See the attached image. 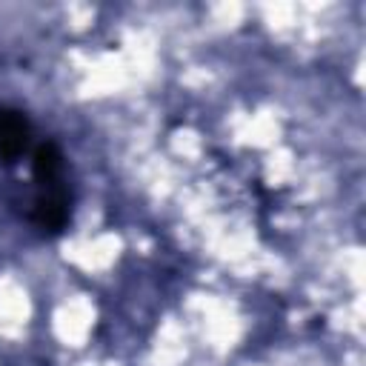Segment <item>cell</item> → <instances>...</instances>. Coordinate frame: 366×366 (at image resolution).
Listing matches in <instances>:
<instances>
[{"instance_id": "1", "label": "cell", "mask_w": 366, "mask_h": 366, "mask_svg": "<svg viewBox=\"0 0 366 366\" xmlns=\"http://www.w3.org/2000/svg\"><path fill=\"white\" fill-rule=\"evenodd\" d=\"M29 143V120L17 109L0 106V160H14Z\"/></svg>"}, {"instance_id": "2", "label": "cell", "mask_w": 366, "mask_h": 366, "mask_svg": "<svg viewBox=\"0 0 366 366\" xmlns=\"http://www.w3.org/2000/svg\"><path fill=\"white\" fill-rule=\"evenodd\" d=\"M66 220H69V197H66V192L60 186L40 192L37 206H34V223L43 226V229L60 232L66 226Z\"/></svg>"}, {"instance_id": "3", "label": "cell", "mask_w": 366, "mask_h": 366, "mask_svg": "<svg viewBox=\"0 0 366 366\" xmlns=\"http://www.w3.org/2000/svg\"><path fill=\"white\" fill-rule=\"evenodd\" d=\"M63 157H60V152H57V146L54 143H43L37 152H34V177H37V183H40V189L46 192V189H57V183H60V163Z\"/></svg>"}]
</instances>
